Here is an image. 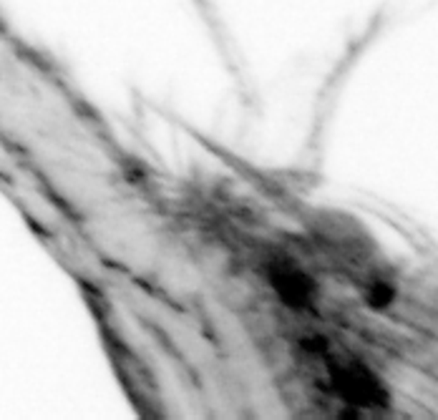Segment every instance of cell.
Segmentation results:
<instances>
[{
    "mask_svg": "<svg viewBox=\"0 0 438 420\" xmlns=\"http://www.w3.org/2000/svg\"><path fill=\"white\" fill-rule=\"evenodd\" d=\"M275 285L287 300H295V302H305L315 292L313 282L305 275H300L298 270H280L275 275Z\"/></svg>",
    "mask_w": 438,
    "mask_h": 420,
    "instance_id": "6da1fadb",
    "label": "cell"
},
{
    "mask_svg": "<svg viewBox=\"0 0 438 420\" xmlns=\"http://www.w3.org/2000/svg\"><path fill=\"white\" fill-rule=\"evenodd\" d=\"M390 297H393V292H390L388 285H375L373 292H370V302H373L375 308H385L390 302Z\"/></svg>",
    "mask_w": 438,
    "mask_h": 420,
    "instance_id": "7a4b0ae2",
    "label": "cell"
}]
</instances>
